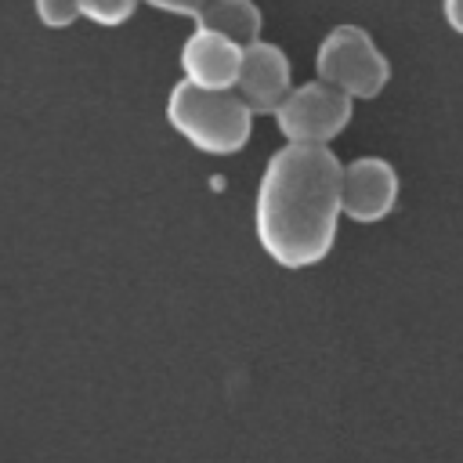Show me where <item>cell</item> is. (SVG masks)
Masks as SVG:
<instances>
[{"instance_id":"1","label":"cell","mask_w":463,"mask_h":463,"mask_svg":"<svg viewBox=\"0 0 463 463\" xmlns=\"http://www.w3.org/2000/svg\"><path fill=\"white\" fill-rule=\"evenodd\" d=\"M340 217V159L329 145H282L257 184L253 232L260 250L289 271L326 260Z\"/></svg>"},{"instance_id":"2","label":"cell","mask_w":463,"mask_h":463,"mask_svg":"<svg viewBox=\"0 0 463 463\" xmlns=\"http://www.w3.org/2000/svg\"><path fill=\"white\" fill-rule=\"evenodd\" d=\"M166 123L206 156H232L246 148L253 112L235 90H203L177 80L166 94Z\"/></svg>"},{"instance_id":"3","label":"cell","mask_w":463,"mask_h":463,"mask_svg":"<svg viewBox=\"0 0 463 463\" xmlns=\"http://www.w3.org/2000/svg\"><path fill=\"white\" fill-rule=\"evenodd\" d=\"M315 72L322 83L336 87L351 101L376 98L391 80V65L383 58V51L362 25H333L318 43Z\"/></svg>"},{"instance_id":"4","label":"cell","mask_w":463,"mask_h":463,"mask_svg":"<svg viewBox=\"0 0 463 463\" xmlns=\"http://www.w3.org/2000/svg\"><path fill=\"white\" fill-rule=\"evenodd\" d=\"M271 116L286 145H329L351 123V98L322 80H311L304 87H289Z\"/></svg>"},{"instance_id":"5","label":"cell","mask_w":463,"mask_h":463,"mask_svg":"<svg viewBox=\"0 0 463 463\" xmlns=\"http://www.w3.org/2000/svg\"><path fill=\"white\" fill-rule=\"evenodd\" d=\"M398 203V170L380 156H358L340 166V213L354 224L383 221Z\"/></svg>"},{"instance_id":"6","label":"cell","mask_w":463,"mask_h":463,"mask_svg":"<svg viewBox=\"0 0 463 463\" xmlns=\"http://www.w3.org/2000/svg\"><path fill=\"white\" fill-rule=\"evenodd\" d=\"M289 58L279 43L253 40L242 47L239 58V76H235V94L250 112H275V105L289 94Z\"/></svg>"},{"instance_id":"7","label":"cell","mask_w":463,"mask_h":463,"mask_svg":"<svg viewBox=\"0 0 463 463\" xmlns=\"http://www.w3.org/2000/svg\"><path fill=\"white\" fill-rule=\"evenodd\" d=\"M239 58H242V47L210 29H195L181 43V72L192 87H203V90H232L239 76Z\"/></svg>"},{"instance_id":"8","label":"cell","mask_w":463,"mask_h":463,"mask_svg":"<svg viewBox=\"0 0 463 463\" xmlns=\"http://www.w3.org/2000/svg\"><path fill=\"white\" fill-rule=\"evenodd\" d=\"M260 7L253 0H210L195 14V29H210L239 47L260 40Z\"/></svg>"},{"instance_id":"9","label":"cell","mask_w":463,"mask_h":463,"mask_svg":"<svg viewBox=\"0 0 463 463\" xmlns=\"http://www.w3.org/2000/svg\"><path fill=\"white\" fill-rule=\"evenodd\" d=\"M76 7H80V18L105 25V29H116L137 11V0H76Z\"/></svg>"},{"instance_id":"10","label":"cell","mask_w":463,"mask_h":463,"mask_svg":"<svg viewBox=\"0 0 463 463\" xmlns=\"http://www.w3.org/2000/svg\"><path fill=\"white\" fill-rule=\"evenodd\" d=\"M33 11L40 18V25H47V29H69L80 18L76 0H33Z\"/></svg>"},{"instance_id":"11","label":"cell","mask_w":463,"mask_h":463,"mask_svg":"<svg viewBox=\"0 0 463 463\" xmlns=\"http://www.w3.org/2000/svg\"><path fill=\"white\" fill-rule=\"evenodd\" d=\"M137 4H148V7H156V11H166V14H199L210 0H137Z\"/></svg>"},{"instance_id":"12","label":"cell","mask_w":463,"mask_h":463,"mask_svg":"<svg viewBox=\"0 0 463 463\" xmlns=\"http://www.w3.org/2000/svg\"><path fill=\"white\" fill-rule=\"evenodd\" d=\"M441 14H445L449 29L463 36V0H441Z\"/></svg>"}]
</instances>
